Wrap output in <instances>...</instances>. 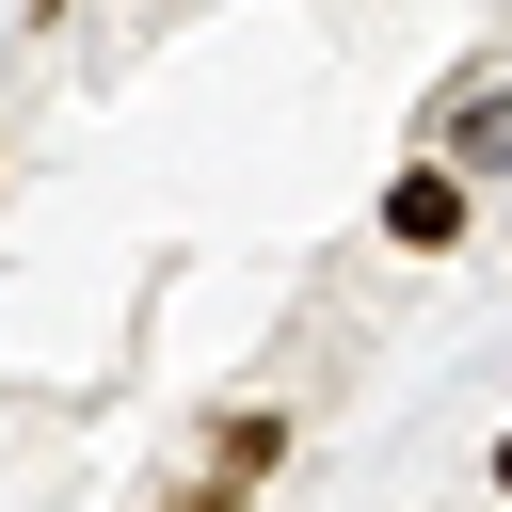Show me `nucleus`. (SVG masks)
I'll use <instances>...</instances> for the list:
<instances>
[{
	"mask_svg": "<svg viewBox=\"0 0 512 512\" xmlns=\"http://www.w3.org/2000/svg\"><path fill=\"white\" fill-rule=\"evenodd\" d=\"M432 160L480 192V176H512V80H464L448 112H432Z\"/></svg>",
	"mask_w": 512,
	"mask_h": 512,
	"instance_id": "obj_1",
	"label": "nucleus"
},
{
	"mask_svg": "<svg viewBox=\"0 0 512 512\" xmlns=\"http://www.w3.org/2000/svg\"><path fill=\"white\" fill-rule=\"evenodd\" d=\"M384 240L448 256V240H464V176H448V160H400V176H384Z\"/></svg>",
	"mask_w": 512,
	"mask_h": 512,
	"instance_id": "obj_2",
	"label": "nucleus"
},
{
	"mask_svg": "<svg viewBox=\"0 0 512 512\" xmlns=\"http://www.w3.org/2000/svg\"><path fill=\"white\" fill-rule=\"evenodd\" d=\"M272 464H288V416H272V400H224V416H208V464H192V480H240V496H256Z\"/></svg>",
	"mask_w": 512,
	"mask_h": 512,
	"instance_id": "obj_3",
	"label": "nucleus"
},
{
	"mask_svg": "<svg viewBox=\"0 0 512 512\" xmlns=\"http://www.w3.org/2000/svg\"><path fill=\"white\" fill-rule=\"evenodd\" d=\"M160 512H256V496H240V480H176Z\"/></svg>",
	"mask_w": 512,
	"mask_h": 512,
	"instance_id": "obj_4",
	"label": "nucleus"
},
{
	"mask_svg": "<svg viewBox=\"0 0 512 512\" xmlns=\"http://www.w3.org/2000/svg\"><path fill=\"white\" fill-rule=\"evenodd\" d=\"M496 496H512V432H496Z\"/></svg>",
	"mask_w": 512,
	"mask_h": 512,
	"instance_id": "obj_5",
	"label": "nucleus"
}]
</instances>
